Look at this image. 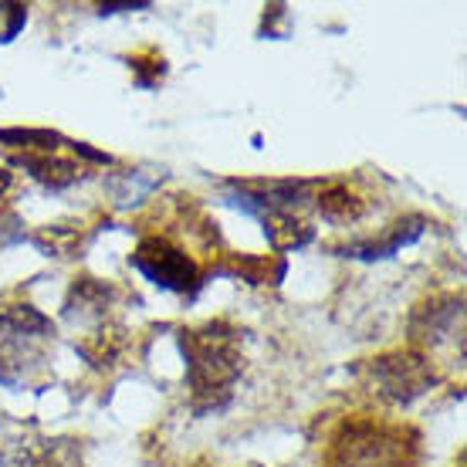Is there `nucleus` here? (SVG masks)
Returning <instances> with one entry per match:
<instances>
[{"mask_svg": "<svg viewBox=\"0 0 467 467\" xmlns=\"http://www.w3.org/2000/svg\"><path fill=\"white\" fill-rule=\"evenodd\" d=\"M180 349L187 359V386L200 413L221 410L234 393V383L244 373L241 332L227 322L180 332Z\"/></svg>", "mask_w": 467, "mask_h": 467, "instance_id": "1", "label": "nucleus"}, {"mask_svg": "<svg viewBox=\"0 0 467 467\" xmlns=\"http://www.w3.org/2000/svg\"><path fill=\"white\" fill-rule=\"evenodd\" d=\"M413 461L417 431L376 417L346 420L326 454V467H413Z\"/></svg>", "mask_w": 467, "mask_h": 467, "instance_id": "2", "label": "nucleus"}, {"mask_svg": "<svg viewBox=\"0 0 467 467\" xmlns=\"http://www.w3.org/2000/svg\"><path fill=\"white\" fill-rule=\"evenodd\" d=\"M366 379L379 400L393 407H410L437 383V369L420 349H393L366 366Z\"/></svg>", "mask_w": 467, "mask_h": 467, "instance_id": "3", "label": "nucleus"}, {"mask_svg": "<svg viewBox=\"0 0 467 467\" xmlns=\"http://www.w3.org/2000/svg\"><path fill=\"white\" fill-rule=\"evenodd\" d=\"M0 467H78L75 441H47L35 423L0 413Z\"/></svg>", "mask_w": 467, "mask_h": 467, "instance_id": "4", "label": "nucleus"}, {"mask_svg": "<svg viewBox=\"0 0 467 467\" xmlns=\"http://www.w3.org/2000/svg\"><path fill=\"white\" fill-rule=\"evenodd\" d=\"M132 265L166 292H193L200 285L197 261L166 237H142L140 247L132 251Z\"/></svg>", "mask_w": 467, "mask_h": 467, "instance_id": "5", "label": "nucleus"}, {"mask_svg": "<svg viewBox=\"0 0 467 467\" xmlns=\"http://www.w3.org/2000/svg\"><path fill=\"white\" fill-rule=\"evenodd\" d=\"M410 332L431 349L444 342H457V349H464V295H441L420 305L410 318Z\"/></svg>", "mask_w": 467, "mask_h": 467, "instance_id": "6", "label": "nucleus"}, {"mask_svg": "<svg viewBox=\"0 0 467 467\" xmlns=\"http://www.w3.org/2000/svg\"><path fill=\"white\" fill-rule=\"evenodd\" d=\"M14 163L21 166L24 173H31L47 190H65L71 183H78L82 180V166L75 163V160H65L58 152H21V156H14Z\"/></svg>", "mask_w": 467, "mask_h": 467, "instance_id": "7", "label": "nucleus"}, {"mask_svg": "<svg viewBox=\"0 0 467 467\" xmlns=\"http://www.w3.org/2000/svg\"><path fill=\"white\" fill-rule=\"evenodd\" d=\"M45 356L27 346V339L17 336H0V383L7 386H24L35 379V373L41 369Z\"/></svg>", "mask_w": 467, "mask_h": 467, "instance_id": "8", "label": "nucleus"}, {"mask_svg": "<svg viewBox=\"0 0 467 467\" xmlns=\"http://www.w3.org/2000/svg\"><path fill=\"white\" fill-rule=\"evenodd\" d=\"M316 207L328 223H356L366 213V200L349 183L332 180V183H326V187L318 190Z\"/></svg>", "mask_w": 467, "mask_h": 467, "instance_id": "9", "label": "nucleus"}, {"mask_svg": "<svg viewBox=\"0 0 467 467\" xmlns=\"http://www.w3.org/2000/svg\"><path fill=\"white\" fill-rule=\"evenodd\" d=\"M423 227H427V221H423V217H407V221L393 223V231L386 234L383 241H362V244L346 247V257H366V261H376V257L397 254L400 247L413 244V241L420 237Z\"/></svg>", "mask_w": 467, "mask_h": 467, "instance_id": "10", "label": "nucleus"}, {"mask_svg": "<svg viewBox=\"0 0 467 467\" xmlns=\"http://www.w3.org/2000/svg\"><path fill=\"white\" fill-rule=\"evenodd\" d=\"M261 223H265V234H268L271 247H278V251H298V247H305L316 237V231H312L302 217H295L292 211L261 213Z\"/></svg>", "mask_w": 467, "mask_h": 467, "instance_id": "11", "label": "nucleus"}, {"mask_svg": "<svg viewBox=\"0 0 467 467\" xmlns=\"http://www.w3.org/2000/svg\"><path fill=\"white\" fill-rule=\"evenodd\" d=\"M51 318H45L35 305H0V336H17V339H35L51 332Z\"/></svg>", "mask_w": 467, "mask_h": 467, "instance_id": "12", "label": "nucleus"}, {"mask_svg": "<svg viewBox=\"0 0 467 467\" xmlns=\"http://www.w3.org/2000/svg\"><path fill=\"white\" fill-rule=\"evenodd\" d=\"M11 187H14V176L7 170H0V200L11 193Z\"/></svg>", "mask_w": 467, "mask_h": 467, "instance_id": "13", "label": "nucleus"}]
</instances>
